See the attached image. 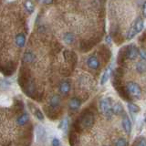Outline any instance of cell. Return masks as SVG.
<instances>
[{
  "label": "cell",
  "mask_w": 146,
  "mask_h": 146,
  "mask_svg": "<svg viewBox=\"0 0 146 146\" xmlns=\"http://www.w3.org/2000/svg\"><path fill=\"white\" fill-rule=\"evenodd\" d=\"M122 127H123V130L125 131V132L127 134H130L131 131V122L130 121L129 117H128L126 114L124 116H123V119H122Z\"/></svg>",
  "instance_id": "52a82bcc"
},
{
  "label": "cell",
  "mask_w": 146,
  "mask_h": 146,
  "mask_svg": "<svg viewBox=\"0 0 146 146\" xmlns=\"http://www.w3.org/2000/svg\"><path fill=\"white\" fill-rule=\"evenodd\" d=\"M29 108L31 109V111L32 113L34 114V116L36 118V119H38L39 121H43L44 120V115H43V113L41 112V111L39 109H38L36 107H35L34 105H32V104H29Z\"/></svg>",
  "instance_id": "9c48e42d"
},
{
  "label": "cell",
  "mask_w": 146,
  "mask_h": 146,
  "mask_svg": "<svg viewBox=\"0 0 146 146\" xmlns=\"http://www.w3.org/2000/svg\"><path fill=\"white\" fill-rule=\"evenodd\" d=\"M143 17L146 16V4L145 3H143Z\"/></svg>",
  "instance_id": "4dcf8cb0"
},
{
  "label": "cell",
  "mask_w": 146,
  "mask_h": 146,
  "mask_svg": "<svg viewBox=\"0 0 146 146\" xmlns=\"http://www.w3.org/2000/svg\"><path fill=\"white\" fill-rule=\"evenodd\" d=\"M106 41H107V43L108 44H111V36H107V38H106Z\"/></svg>",
  "instance_id": "d6a6232c"
},
{
  "label": "cell",
  "mask_w": 146,
  "mask_h": 146,
  "mask_svg": "<svg viewBox=\"0 0 146 146\" xmlns=\"http://www.w3.org/2000/svg\"><path fill=\"white\" fill-rule=\"evenodd\" d=\"M53 3V0H44V4L46 5H50Z\"/></svg>",
  "instance_id": "1f68e13d"
},
{
  "label": "cell",
  "mask_w": 146,
  "mask_h": 146,
  "mask_svg": "<svg viewBox=\"0 0 146 146\" xmlns=\"http://www.w3.org/2000/svg\"><path fill=\"white\" fill-rule=\"evenodd\" d=\"M128 110H129L131 114L138 113L141 111L140 107L138 106V105H136L135 103H132V102H129V103H128Z\"/></svg>",
  "instance_id": "ffe728a7"
},
{
  "label": "cell",
  "mask_w": 146,
  "mask_h": 146,
  "mask_svg": "<svg viewBox=\"0 0 146 146\" xmlns=\"http://www.w3.org/2000/svg\"><path fill=\"white\" fill-rule=\"evenodd\" d=\"M25 7H26V9H27L29 13H33L34 12L35 7H34L33 2H32L31 0H26V2H25Z\"/></svg>",
  "instance_id": "603a6c76"
},
{
  "label": "cell",
  "mask_w": 146,
  "mask_h": 146,
  "mask_svg": "<svg viewBox=\"0 0 146 146\" xmlns=\"http://www.w3.org/2000/svg\"><path fill=\"white\" fill-rule=\"evenodd\" d=\"M132 26H133L135 30L137 31V33H139V32H141V30L143 29V19H141V17H138L135 20L134 24L132 25Z\"/></svg>",
  "instance_id": "ac0fdd59"
},
{
  "label": "cell",
  "mask_w": 146,
  "mask_h": 146,
  "mask_svg": "<svg viewBox=\"0 0 146 146\" xmlns=\"http://www.w3.org/2000/svg\"><path fill=\"white\" fill-rule=\"evenodd\" d=\"M115 88H116V90H117V92L119 93V95H120L123 100H128V102H130V100H131V97L130 96V94L128 93L126 87H123L121 85H118V86L115 87Z\"/></svg>",
  "instance_id": "5b68a950"
},
{
  "label": "cell",
  "mask_w": 146,
  "mask_h": 146,
  "mask_svg": "<svg viewBox=\"0 0 146 146\" xmlns=\"http://www.w3.org/2000/svg\"><path fill=\"white\" fill-rule=\"evenodd\" d=\"M36 139L38 141H46V130L42 126H38L36 128Z\"/></svg>",
  "instance_id": "30bf717a"
},
{
  "label": "cell",
  "mask_w": 146,
  "mask_h": 146,
  "mask_svg": "<svg viewBox=\"0 0 146 146\" xmlns=\"http://www.w3.org/2000/svg\"><path fill=\"white\" fill-rule=\"evenodd\" d=\"M100 110L102 111L103 115L111 119L112 117V106H111V100L110 98H103L100 100Z\"/></svg>",
  "instance_id": "7a4b0ae2"
},
{
  "label": "cell",
  "mask_w": 146,
  "mask_h": 146,
  "mask_svg": "<svg viewBox=\"0 0 146 146\" xmlns=\"http://www.w3.org/2000/svg\"><path fill=\"white\" fill-rule=\"evenodd\" d=\"M29 116L27 115V113H23L22 115H20L19 117L17 118V124H18V125L24 126V125L27 124V122H29Z\"/></svg>",
  "instance_id": "9a60e30c"
},
{
  "label": "cell",
  "mask_w": 146,
  "mask_h": 146,
  "mask_svg": "<svg viewBox=\"0 0 146 146\" xmlns=\"http://www.w3.org/2000/svg\"><path fill=\"white\" fill-rule=\"evenodd\" d=\"M93 123H94L93 114L90 111H87V112H83L79 117V119L76 121L73 127H74V130L78 133H80L82 131H87L90 129L92 127Z\"/></svg>",
  "instance_id": "6da1fadb"
},
{
  "label": "cell",
  "mask_w": 146,
  "mask_h": 146,
  "mask_svg": "<svg viewBox=\"0 0 146 146\" xmlns=\"http://www.w3.org/2000/svg\"><path fill=\"white\" fill-rule=\"evenodd\" d=\"M51 144L53 145V146H59L61 143H60V141H59V140L58 139H57V138H54L53 140H52V143H51Z\"/></svg>",
  "instance_id": "f1b7e54d"
},
{
  "label": "cell",
  "mask_w": 146,
  "mask_h": 146,
  "mask_svg": "<svg viewBox=\"0 0 146 146\" xmlns=\"http://www.w3.org/2000/svg\"><path fill=\"white\" fill-rule=\"evenodd\" d=\"M139 55V50L133 44H131L126 47V58L129 59H135Z\"/></svg>",
  "instance_id": "277c9868"
},
{
  "label": "cell",
  "mask_w": 146,
  "mask_h": 146,
  "mask_svg": "<svg viewBox=\"0 0 146 146\" xmlns=\"http://www.w3.org/2000/svg\"><path fill=\"white\" fill-rule=\"evenodd\" d=\"M112 112L116 115H122L124 113V110H123V107L121 103H115L112 106Z\"/></svg>",
  "instance_id": "e0dca14e"
},
{
  "label": "cell",
  "mask_w": 146,
  "mask_h": 146,
  "mask_svg": "<svg viewBox=\"0 0 146 146\" xmlns=\"http://www.w3.org/2000/svg\"><path fill=\"white\" fill-rule=\"evenodd\" d=\"M125 58H126V47L125 48H122L120 49L119 51V55H118V62L120 64H122L125 60Z\"/></svg>",
  "instance_id": "d6986e66"
},
{
  "label": "cell",
  "mask_w": 146,
  "mask_h": 146,
  "mask_svg": "<svg viewBox=\"0 0 146 146\" xmlns=\"http://www.w3.org/2000/svg\"><path fill=\"white\" fill-rule=\"evenodd\" d=\"M87 65L91 70H98L100 68V60L96 56H90L87 60Z\"/></svg>",
  "instance_id": "8992f818"
},
{
  "label": "cell",
  "mask_w": 146,
  "mask_h": 146,
  "mask_svg": "<svg viewBox=\"0 0 146 146\" xmlns=\"http://www.w3.org/2000/svg\"><path fill=\"white\" fill-rule=\"evenodd\" d=\"M68 118H65V119H63V120L59 122V124H58V129H60L64 131H66L67 129H68Z\"/></svg>",
  "instance_id": "d4e9b609"
},
{
  "label": "cell",
  "mask_w": 146,
  "mask_h": 146,
  "mask_svg": "<svg viewBox=\"0 0 146 146\" xmlns=\"http://www.w3.org/2000/svg\"><path fill=\"white\" fill-rule=\"evenodd\" d=\"M1 70L5 75L10 76L12 73L14 72V70H15V68H14V64L12 62H10V63L8 64V65L3 67L2 70Z\"/></svg>",
  "instance_id": "4fadbf2b"
},
{
  "label": "cell",
  "mask_w": 146,
  "mask_h": 146,
  "mask_svg": "<svg viewBox=\"0 0 146 146\" xmlns=\"http://www.w3.org/2000/svg\"><path fill=\"white\" fill-rule=\"evenodd\" d=\"M78 132L74 130V131H71V133L70 135V141L71 145H75L78 143V140H79V137H78Z\"/></svg>",
  "instance_id": "7402d4cb"
},
{
  "label": "cell",
  "mask_w": 146,
  "mask_h": 146,
  "mask_svg": "<svg viewBox=\"0 0 146 146\" xmlns=\"http://www.w3.org/2000/svg\"><path fill=\"white\" fill-rule=\"evenodd\" d=\"M25 43H26V36L24 34H18L16 36V44L17 47H19V48H23L25 46Z\"/></svg>",
  "instance_id": "2e32d148"
},
{
  "label": "cell",
  "mask_w": 146,
  "mask_h": 146,
  "mask_svg": "<svg viewBox=\"0 0 146 146\" xmlns=\"http://www.w3.org/2000/svg\"><path fill=\"white\" fill-rule=\"evenodd\" d=\"M137 35V31L135 30V29L133 27V26L131 27V29H129V31H128V34H127V39H131L133 38L134 36Z\"/></svg>",
  "instance_id": "484cf974"
},
{
  "label": "cell",
  "mask_w": 146,
  "mask_h": 146,
  "mask_svg": "<svg viewBox=\"0 0 146 146\" xmlns=\"http://www.w3.org/2000/svg\"><path fill=\"white\" fill-rule=\"evenodd\" d=\"M80 105H81V102L78 98H72L70 100V102H68V107H70L71 111H77V110H79Z\"/></svg>",
  "instance_id": "ba28073f"
},
{
  "label": "cell",
  "mask_w": 146,
  "mask_h": 146,
  "mask_svg": "<svg viewBox=\"0 0 146 146\" xmlns=\"http://www.w3.org/2000/svg\"><path fill=\"white\" fill-rule=\"evenodd\" d=\"M128 144H129V143H128V141L125 139H123V138L117 140L115 141V143H114V145H116V146H125V145H128Z\"/></svg>",
  "instance_id": "83f0119b"
},
{
  "label": "cell",
  "mask_w": 146,
  "mask_h": 146,
  "mask_svg": "<svg viewBox=\"0 0 146 146\" xmlns=\"http://www.w3.org/2000/svg\"><path fill=\"white\" fill-rule=\"evenodd\" d=\"M34 59H35V56H34V54L32 53V52L27 51L24 54V61L25 62H27V63H31V62H33Z\"/></svg>",
  "instance_id": "44dd1931"
},
{
  "label": "cell",
  "mask_w": 146,
  "mask_h": 146,
  "mask_svg": "<svg viewBox=\"0 0 146 146\" xmlns=\"http://www.w3.org/2000/svg\"><path fill=\"white\" fill-rule=\"evenodd\" d=\"M126 89L130 96L134 99H140L141 96V89L139 84L135 83L133 81H130L126 84Z\"/></svg>",
  "instance_id": "3957f363"
},
{
  "label": "cell",
  "mask_w": 146,
  "mask_h": 146,
  "mask_svg": "<svg viewBox=\"0 0 146 146\" xmlns=\"http://www.w3.org/2000/svg\"><path fill=\"white\" fill-rule=\"evenodd\" d=\"M139 54H140V56L141 58L143 59V60H145V58H146V55H145V50L144 49H141L139 51Z\"/></svg>",
  "instance_id": "f546056e"
},
{
  "label": "cell",
  "mask_w": 146,
  "mask_h": 146,
  "mask_svg": "<svg viewBox=\"0 0 146 146\" xmlns=\"http://www.w3.org/2000/svg\"><path fill=\"white\" fill-rule=\"evenodd\" d=\"M111 73H112V66H110L107 70L104 71L102 78V80H100V84L103 85V84L106 83V82L109 80L110 77L111 76Z\"/></svg>",
  "instance_id": "8fae6325"
},
{
  "label": "cell",
  "mask_w": 146,
  "mask_h": 146,
  "mask_svg": "<svg viewBox=\"0 0 146 146\" xmlns=\"http://www.w3.org/2000/svg\"><path fill=\"white\" fill-rule=\"evenodd\" d=\"M136 70L139 73H143L145 71V64L143 61L141 62H138L136 65Z\"/></svg>",
  "instance_id": "4316f807"
},
{
  "label": "cell",
  "mask_w": 146,
  "mask_h": 146,
  "mask_svg": "<svg viewBox=\"0 0 146 146\" xmlns=\"http://www.w3.org/2000/svg\"><path fill=\"white\" fill-rule=\"evenodd\" d=\"M70 84L66 80L62 81L60 85H59V91H60L62 94L66 95L70 92Z\"/></svg>",
  "instance_id": "7c38bea8"
},
{
  "label": "cell",
  "mask_w": 146,
  "mask_h": 146,
  "mask_svg": "<svg viewBox=\"0 0 146 146\" xmlns=\"http://www.w3.org/2000/svg\"><path fill=\"white\" fill-rule=\"evenodd\" d=\"M64 42L67 43V44H72L73 41H74V36L71 33H66L64 35Z\"/></svg>",
  "instance_id": "cb8c5ba5"
},
{
  "label": "cell",
  "mask_w": 146,
  "mask_h": 146,
  "mask_svg": "<svg viewBox=\"0 0 146 146\" xmlns=\"http://www.w3.org/2000/svg\"><path fill=\"white\" fill-rule=\"evenodd\" d=\"M59 103H60V98L58 97V95H54L51 97L49 100V106H50V109H56Z\"/></svg>",
  "instance_id": "5bb4252c"
}]
</instances>
